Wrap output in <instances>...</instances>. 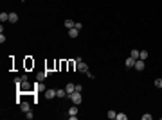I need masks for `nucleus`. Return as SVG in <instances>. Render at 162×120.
Masks as SVG:
<instances>
[{"label":"nucleus","mask_w":162,"mask_h":120,"mask_svg":"<svg viewBox=\"0 0 162 120\" xmlns=\"http://www.w3.org/2000/svg\"><path fill=\"white\" fill-rule=\"evenodd\" d=\"M139 54H140V52H139V50H135V49H133V50H132V54H130V56H132V57H133V59H139Z\"/></svg>","instance_id":"17"},{"label":"nucleus","mask_w":162,"mask_h":120,"mask_svg":"<svg viewBox=\"0 0 162 120\" xmlns=\"http://www.w3.org/2000/svg\"><path fill=\"white\" fill-rule=\"evenodd\" d=\"M69 97H70V101H72V102H74L76 106L83 102V99H81V91H74V93H70Z\"/></svg>","instance_id":"1"},{"label":"nucleus","mask_w":162,"mask_h":120,"mask_svg":"<svg viewBox=\"0 0 162 120\" xmlns=\"http://www.w3.org/2000/svg\"><path fill=\"white\" fill-rule=\"evenodd\" d=\"M0 22H9V13H2V14H0Z\"/></svg>","instance_id":"11"},{"label":"nucleus","mask_w":162,"mask_h":120,"mask_svg":"<svg viewBox=\"0 0 162 120\" xmlns=\"http://www.w3.org/2000/svg\"><path fill=\"white\" fill-rule=\"evenodd\" d=\"M69 118H70V120H76V118H77V106H76V104L69 109Z\"/></svg>","instance_id":"3"},{"label":"nucleus","mask_w":162,"mask_h":120,"mask_svg":"<svg viewBox=\"0 0 162 120\" xmlns=\"http://www.w3.org/2000/svg\"><path fill=\"white\" fill-rule=\"evenodd\" d=\"M124 65H126L128 68H132V66L135 65V59H133L132 56H130V57H126V61H124Z\"/></svg>","instance_id":"9"},{"label":"nucleus","mask_w":162,"mask_h":120,"mask_svg":"<svg viewBox=\"0 0 162 120\" xmlns=\"http://www.w3.org/2000/svg\"><path fill=\"white\" fill-rule=\"evenodd\" d=\"M20 109L24 113H27V111H31V104L29 102H20Z\"/></svg>","instance_id":"6"},{"label":"nucleus","mask_w":162,"mask_h":120,"mask_svg":"<svg viewBox=\"0 0 162 120\" xmlns=\"http://www.w3.org/2000/svg\"><path fill=\"white\" fill-rule=\"evenodd\" d=\"M47 75H49V74H47V72H40V74H38V75H36V77H38V81H43V79H45V77H47Z\"/></svg>","instance_id":"13"},{"label":"nucleus","mask_w":162,"mask_h":120,"mask_svg":"<svg viewBox=\"0 0 162 120\" xmlns=\"http://www.w3.org/2000/svg\"><path fill=\"white\" fill-rule=\"evenodd\" d=\"M0 43H6V36H4V32L0 34Z\"/></svg>","instance_id":"23"},{"label":"nucleus","mask_w":162,"mask_h":120,"mask_svg":"<svg viewBox=\"0 0 162 120\" xmlns=\"http://www.w3.org/2000/svg\"><path fill=\"white\" fill-rule=\"evenodd\" d=\"M69 36H70V38H77V36H79V29H76V27L69 29Z\"/></svg>","instance_id":"7"},{"label":"nucleus","mask_w":162,"mask_h":120,"mask_svg":"<svg viewBox=\"0 0 162 120\" xmlns=\"http://www.w3.org/2000/svg\"><path fill=\"white\" fill-rule=\"evenodd\" d=\"M128 118V115H124V113H117V120H126Z\"/></svg>","instance_id":"18"},{"label":"nucleus","mask_w":162,"mask_h":120,"mask_svg":"<svg viewBox=\"0 0 162 120\" xmlns=\"http://www.w3.org/2000/svg\"><path fill=\"white\" fill-rule=\"evenodd\" d=\"M9 22L11 23H16L18 22V14L16 13H9Z\"/></svg>","instance_id":"10"},{"label":"nucleus","mask_w":162,"mask_h":120,"mask_svg":"<svg viewBox=\"0 0 162 120\" xmlns=\"http://www.w3.org/2000/svg\"><path fill=\"white\" fill-rule=\"evenodd\" d=\"M106 116H108V118H112V120H114V118H117V113H115V111H114V109H110V111H108V113H106Z\"/></svg>","instance_id":"14"},{"label":"nucleus","mask_w":162,"mask_h":120,"mask_svg":"<svg viewBox=\"0 0 162 120\" xmlns=\"http://www.w3.org/2000/svg\"><path fill=\"white\" fill-rule=\"evenodd\" d=\"M67 95V91L65 90H56V97H59V99H63Z\"/></svg>","instance_id":"12"},{"label":"nucleus","mask_w":162,"mask_h":120,"mask_svg":"<svg viewBox=\"0 0 162 120\" xmlns=\"http://www.w3.org/2000/svg\"><path fill=\"white\" fill-rule=\"evenodd\" d=\"M155 86H157V88H162V79H157V81H155Z\"/></svg>","instance_id":"19"},{"label":"nucleus","mask_w":162,"mask_h":120,"mask_svg":"<svg viewBox=\"0 0 162 120\" xmlns=\"http://www.w3.org/2000/svg\"><path fill=\"white\" fill-rule=\"evenodd\" d=\"M74 25H76V23L72 22V20H65V27H67V29H72Z\"/></svg>","instance_id":"16"},{"label":"nucleus","mask_w":162,"mask_h":120,"mask_svg":"<svg viewBox=\"0 0 162 120\" xmlns=\"http://www.w3.org/2000/svg\"><path fill=\"white\" fill-rule=\"evenodd\" d=\"M142 120H151V115H150V113H146V115H142Z\"/></svg>","instance_id":"22"},{"label":"nucleus","mask_w":162,"mask_h":120,"mask_svg":"<svg viewBox=\"0 0 162 120\" xmlns=\"http://www.w3.org/2000/svg\"><path fill=\"white\" fill-rule=\"evenodd\" d=\"M45 97H47V99H54V97H56V90H52V88L45 90Z\"/></svg>","instance_id":"8"},{"label":"nucleus","mask_w":162,"mask_h":120,"mask_svg":"<svg viewBox=\"0 0 162 120\" xmlns=\"http://www.w3.org/2000/svg\"><path fill=\"white\" fill-rule=\"evenodd\" d=\"M74 66H76V61H70V63H69V68L74 70Z\"/></svg>","instance_id":"24"},{"label":"nucleus","mask_w":162,"mask_h":120,"mask_svg":"<svg viewBox=\"0 0 162 120\" xmlns=\"http://www.w3.org/2000/svg\"><path fill=\"white\" fill-rule=\"evenodd\" d=\"M133 68H135V70H139V72H142V70H144V59H135Z\"/></svg>","instance_id":"4"},{"label":"nucleus","mask_w":162,"mask_h":120,"mask_svg":"<svg viewBox=\"0 0 162 120\" xmlns=\"http://www.w3.org/2000/svg\"><path fill=\"white\" fill-rule=\"evenodd\" d=\"M139 59H144V61H146V59H148V52H146V50H140V54H139Z\"/></svg>","instance_id":"15"},{"label":"nucleus","mask_w":162,"mask_h":120,"mask_svg":"<svg viewBox=\"0 0 162 120\" xmlns=\"http://www.w3.org/2000/svg\"><path fill=\"white\" fill-rule=\"evenodd\" d=\"M65 91H67V95L74 93V91H76V84H74V83H69V84L65 86Z\"/></svg>","instance_id":"5"},{"label":"nucleus","mask_w":162,"mask_h":120,"mask_svg":"<svg viewBox=\"0 0 162 120\" xmlns=\"http://www.w3.org/2000/svg\"><path fill=\"white\" fill-rule=\"evenodd\" d=\"M33 116H34V115H33V111H27V113H25V118H29V120H31Z\"/></svg>","instance_id":"21"},{"label":"nucleus","mask_w":162,"mask_h":120,"mask_svg":"<svg viewBox=\"0 0 162 120\" xmlns=\"http://www.w3.org/2000/svg\"><path fill=\"white\" fill-rule=\"evenodd\" d=\"M160 90H162V88H160Z\"/></svg>","instance_id":"25"},{"label":"nucleus","mask_w":162,"mask_h":120,"mask_svg":"<svg viewBox=\"0 0 162 120\" xmlns=\"http://www.w3.org/2000/svg\"><path fill=\"white\" fill-rule=\"evenodd\" d=\"M36 90H38V91H43L45 88H43V84H40V83H38V84H36Z\"/></svg>","instance_id":"20"},{"label":"nucleus","mask_w":162,"mask_h":120,"mask_svg":"<svg viewBox=\"0 0 162 120\" xmlns=\"http://www.w3.org/2000/svg\"><path fill=\"white\" fill-rule=\"evenodd\" d=\"M76 68H77V72H83V74L88 72V65H87L85 61H79V63L76 65Z\"/></svg>","instance_id":"2"}]
</instances>
